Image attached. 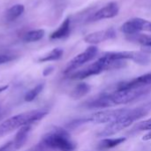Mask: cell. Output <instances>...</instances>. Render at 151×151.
<instances>
[{
	"label": "cell",
	"mask_w": 151,
	"mask_h": 151,
	"mask_svg": "<svg viewBox=\"0 0 151 151\" xmlns=\"http://www.w3.org/2000/svg\"><path fill=\"white\" fill-rule=\"evenodd\" d=\"M48 112L49 111L47 110L40 109L22 112L7 119L0 124V138L8 135L13 131L20 129L25 126H32L33 124L42 119Z\"/></svg>",
	"instance_id": "cell-4"
},
{
	"label": "cell",
	"mask_w": 151,
	"mask_h": 151,
	"mask_svg": "<svg viewBox=\"0 0 151 151\" xmlns=\"http://www.w3.org/2000/svg\"><path fill=\"white\" fill-rule=\"evenodd\" d=\"M142 20L143 19L134 18L127 21L122 26V32L128 35L139 34L140 31H142Z\"/></svg>",
	"instance_id": "cell-12"
},
{
	"label": "cell",
	"mask_w": 151,
	"mask_h": 151,
	"mask_svg": "<svg viewBox=\"0 0 151 151\" xmlns=\"http://www.w3.org/2000/svg\"><path fill=\"white\" fill-rule=\"evenodd\" d=\"M43 88H44V83H40L37 86H35V88H33L32 89H30L25 95V97H24L25 101L26 102H32L33 100H35L39 96V94L42 91Z\"/></svg>",
	"instance_id": "cell-19"
},
{
	"label": "cell",
	"mask_w": 151,
	"mask_h": 151,
	"mask_svg": "<svg viewBox=\"0 0 151 151\" xmlns=\"http://www.w3.org/2000/svg\"><path fill=\"white\" fill-rule=\"evenodd\" d=\"M89 89H90V88L87 83L81 82L74 88V89L71 93V96L73 98L78 99V98H81V96H85L86 94H88L89 92Z\"/></svg>",
	"instance_id": "cell-18"
},
{
	"label": "cell",
	"mask_w": 151,
	"mask_h": 151,
	"mask_svg": "<svg viewBox=\"0 0 151 151\" xmlns=\"http://www.w3.org/2000/svg\"><path fill=\"white\" fill-rule=\"evenodd\" d=\"M151 85V73H148L129 81H121L117 84L116 88H140Z\"/></svg>",
	"instance_id": "cell-9"
},
{
	"label": "cell",
	"mask_w": 151,
	"mask_h": 151,
	"mask_svg": "<svg viewBox=\"0 0 151 151\" xmlns=\"http://www.w3.org/2000/svg\"><path fill=\"white\" fill-rule=\"evenodd\" d=\"M151 130V118L147 119L143 121L139 122L134 128V132H141V131H150Z\"/></svg>",
	"instance_id": "cell-20"
},
{
	"label": "cell",
	"mask_w": 151,
	"mask_h": 151,
	"mask_svg": "<svg viewBox=\"0 0 151 151\" xmlns=\"http://www.w3.org/2000/svg\"><path fill=\"white\" fill-rule=\"evenodd\" d=\"M127 108H119V109H104L102 111H98L88 117L81 119L75 120L72 123L73 126L74 125H81V124H110L119 118L127 111Z\"/></svg>",
	"instance_id": "cell-6"
},
{
	"label": "cell",
	"mask_w": 151,
	"mask_h": 151,
	"mask_svg": "<svg viewBox=\"0 0 151 151\" xmlns=\"http://www.w3.org/2000/svg\"><path fill=\"white\" fill-rule=\"evenodd\" d=\"M76 143L64 128L54 127L42 136L35 147L36 151H74Z\"/></svg>",
	"instance_id": "cell-2"
},
{
	"label": "cell",
	"mask_w": 151,
	"mask_h": 151,
	"mask_svg": "<svg viewBox=\"0 0 151 151\" xmlns=\"http://www.w3.org/2000/svg\"><path fill=\"white\" fill-rule=\"evenodd\" d=\"M151 109L150 105L149 106H142L138 108H133V109H127V111L121 115L119 118H118L113 122L108 124L99 134V137H111L114 134H119L122 130L129 127L134 122H137L142 118L146 116L150 110Z\"/></svg>",
	"instance_id": "cell-3"
},
{
	"label": "cell",
	"mask_w": 151,
	"mask_h": 151,
	"mask_svg": "<svg viewBox=\"0 0 151 151\" xmlns=\"http://www.w3.org/2000/svg\"><path fill=\"white\" fill-rule=\"evenodd\" d=\"M45 35V31L43 29H35L27 32L25 35L24 41L27 42H35L41 40Z\"/></svg>",
	"instance_id": "cell-17"
},
{
	"label": "cell",
	"mask_w": 151,
	"mask_h": 151,
	"mask_svg": "<svg viewBox=\"0 0 151 151\" xmlns=\"http://www.w3.org/2000/svg\"><path fill=\"white\" fill-rule=\"evenodd\" d=\"M24 5L23 4H14L11 8L8 9L6 12V19L8 21H13L17 18H19L24 12Z\"/></svg>",
	"instance_id": "cell-15"
},
{
	"label": "cell",
	"mask_w": 151,
	"mask_h": 151,
	"mask_svg": "<svg viewBox=\"0 0 151 151\" xmlns=\"http://www.w3.org/2000/svg\"><path fill=\"white\" fill-rule=\"evenodd\" d=\"M127 138L126 137H117V138H104L103 139L99 144H98V150H107L113 149L115 147L119 146L120 144L124 143L126 142Z\"/></svg>",
	"instance_id": "cell-13"
},
{
	"label": "cell",
	"mask_w": 151,
	"mask_h": 151,
	"mask_svg": "<svg viewBox=\"0 0 151 151\" xmlns=\"http://www.w3.org/2000/svg\"><path fill=\"white\" fill-rule=\"evenodd\" d=\"M97 53H98V48L96 46H95V45L89 46L88 48L86 49V50H84L81 54L74 57L67 64L64 73L66 74L72 73L73 72L77 70L78 68H80L86 63H88V62L91 61L93 58H95V57L97 55Z\"/></svg>",
	"instance_id": "cell-7"
},
{
	"label": "cell",
	"mask_w": 151,
	"mask_h": 151,
	"mask_svg": "<svg viewBox=\"0 0 151 151\" xmlns=\"http://www.w3.org/2000/svg\"><path fill=\"white\" fill-rule=\"evenodd\" d=\"M2 115H3V113H2V108H1V105H0V120L2 119Z\"/></svg>",
	"instance_id": "cell-25"
},
{
	"label": "cell",
	"mask_w": 151,
	"mask_h": 151,
	"mask_svg": "<svg viewBox=\"0 0 151 151\" xmlns=\"http://www.w3.org/2000/svg\"><path fill=\"white\" fill-rule=\"evenodd\" d=\"M53 70H54V68H53L52 66L47 67V68L43 71V75H44V76H47V75H49V74H50V73L53 72Z\"/></svg>",
	"instance_id": "cell-23"
},
{
	"label": "cell",
	"mask_w": 151,
	"mask_h": 151,
	"mask_svg": "<svg viewBox=\"0 0 151 151\" xmlns=\"http://www.w3.org/2000/svg\"><path fill=\"white\" fill-rule=\"evenodd\" d=\"M150 88H115L113 91L103 93L86 101L82 106L88 109H107L114 106L125 105L136 101L150 92Z\"/></svg>",
	"instance_id": "cell-1"
},
{
	"label": "cell",
	"mask_w": 151,
	"mask_h": 151,
	"mask_svg": "<svg viewBox=\"0 0 151 151\" xmlns=\"http://www.w3.org/2000/svg\"><path fill=\"white\" fill-rule=\"evenodd\" d=\"M119 11V5L115 2H111L106 6L98 10L92 17V20H100L104 19H111L118 15Z\"/></svg>",
	"instance_id": "cell-11"
},
{
	"label": "cell",
	"mask_w": 151,
	"mask_h": 151,
	"mask_svg": "<svg viewBox=\"0 0 151 151\" xmlns=\"http://www.w3.org/2000/svg\"><path fill=\"white\" fill-rule=\"evenodd\" d=\"M69 33H70V19L67 18L63 21L60 27L50 35V39H53V40L62 39L67 36Z\"/></svg>",
	"instance_id": "cell-14"
},
{
	"label": "cell",
	"mask_w": 151,
	"mask_h": 151,
	"mask_svg": "<svg viewBox=\"0 0 151 151\" xmlns=\"http://www.w3.org/2000/svg\"><path fill=\"white\" fill-rule=\"evenodd\" d=\"M142 141H144V142L151 141V130L150 131H149V133L146 134L142 137Z\"/></svg>",
	"instance_id": "cell-24"
},
{
	"label": "cell",
	"mask_w": 151,
	"mask_h": 151,
	"mask_svg": "<svg viewBox=\"0 0 151 151\" xmlns=\"http://www.w3.org/2000/svg\"><path fill=\"white\" fill-rule=\"evenodd\" d=\"M64 54V51L62 49L60 48H56L54 50H52L51 51H50L49 53H47L46 55H44L43 57L39 58V62H49V61H55V60H58L62 58Z\"/></svg>",
	"instance_id": "cell-16"
},
{
	"label": "cell",
	"mask_w": 151,
	"mask_h": 151,
	"mask_svg": "<svg viewBox=\"0 0 151 151\" xmlns=\"http://www.w3.org/2000/svg\"><path fill=\"white\" fill-rule=\"evenodd\" d=\"M124 64H125V61H123V60L111 59L103 54V56L100 58H98L95 63L89 65L88 66H87L81 70L72 73L71 75L69 76V78L72 80L82 81L88 77L100 74L104 71L122 67L124 65Z\"/></svg>",
	"instance_id": "cell-5"
},
{
	"label": "cell",
	"mask_w": 151,
	"mask_h": 151,
	"mask_svg": "<svg viewBox=\"0 0 151 151\" xmlns=\"http://www.w3.org/2000/svg\"><path fill=\"white\" fill-rule=\"evenodd\" d=\"M12 59H13V58L12 56L5 55V54H0V65L8 63L10 61H12Z\"/></svg>",
	"instance_id": "cell-22"
},
{
	"label": "cell",
	"mask_w": 151,
	"mask_h": 151,
	"mask_svg": "<svg viewBox=\"0 0 151 151\" xmlns=\"http://www.w3.org/2000/svg\"><path fill=\"white\" fill-rule=\"evenodd\" d=\"M115 37H116V31L114 30V28H108L106 30L96 31L87 35L84 37V41L88 43L97 44L104 41L113 39Z\"/></svg>",
	"instance_id": "cell-10"
},
{
	"label": "cell",
	"mask_w": 151,
	"mask_h": 151,
	"mask_svg": "<svg viewBox=\"0 0 151 151\" xmlns=\"http://www.w3.org/2000/svg\"><path fill=\"white\" fill-rule=\"evenodd\" d=\"M20 148L17 145L15 141L12 139V141H10V142H6L5 144H4L3 146H1L0 151H17Z\"/></svg>",
	"instance_id": "cell-21"
},
{
	"label": "cell",
	"mask_w": 151,
	"mask_h": 151,
	"mask_svg": "<svg viewBox=\"0 0 151 151\" xmlns=\"http://www.w3.org/2000/svg\"><path fill=\"white\" fill-rule=\"evenodd\" d=\"M104 56L115 59V60H133L140 65H146L149 63V58L147 55L139 51H110L104 53Z\"/></svg>",
	"instance_id": "cell-8"
}]
</instances>
